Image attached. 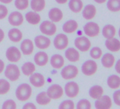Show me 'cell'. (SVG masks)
<instances>
[{
	"mask_svg": "<svg viewBox=\"0 0 120 109\" xmlns=\"http://www.w3.org/2000/svg\"><path fill=\"white\" fill-rule=\"evenodd\" d=\"M23 109H36L37 107L33 103H27L23 106Z\"/></svg>",
	"mask_w": 120,
	"mask_h": 109,
	"instance_id": "7bdbcfd3",
	"label": "cell"
},
{
	"mask_svg": "<svg viewBox=\"0 0 120 109\" xmlns=\"http://www.w3.org/2000/svg\"><path fill=\"white\" fill-rule=\"evenodd\" d=\"M21 50L25 55H30L34 51V44L30 39H25L21 43Z\"/></svg>",
	"mask_w": 120,
	"mask_h": 109,
	"instance_id": "e0dca14e",
	"label": "cell"
},
{
	"mask_svg": "<svg viewBox=\"0 0 120 109\" xmlns=\"http://www.w3.org/2000/svg\"><path fill=\"white\" fill-rule=\"evenodd\" d=\"M102 55V51L99 47H93L90 51V56L94 60H98L101 58Z\"/></svg>",
	"mask_w": 120,
	"mask_h": 109,
	"instance_id": "8d00e7d4",
	"label": "cell"
},
{
	"mask_svg": "<svg viewBox=\"0 0 120 109\" xmlns=\"http://www.w3.org/2000/svg\"><path fill=\"white\" fill-rule=\"evenodd\" d=\"M89 96L93 99H98L103 95L104 90L100 85H94L89 89Z\"/></svg>",
	"mask_w": 120,
	"mask_h": 109,
	"instance_id": "83f0119b",
	"label": "cell"
},
{
	"mask_svg": "<svg viewBox=\"0 0 120 109\" xmlns=\"http://www.w3.org/2000/svg\"><path fill=\"white\" fill-rule=\"evenodd\" d=\"M11 88L10 83L4 79H0V95L7 94Z\"/></svg>",
	"mask_w": 120,
	"mask_h": 109,
	"instance_id": "e575fe53",
	"label": "cell"
},
{
	"mask_svg": "<svg viewBox=\"0 0 120 109\" xmlns=\"http://www.w3.org/2000/svg\"><path fill=\"white\" fill-rule=\"evenodd\" d=\"M4 75L9 80L16 82L19 79L21 72L17 65L14 64H9L4 69Z\"/></svg>",
	"mask_w": 120,
	"mask_h": 109,
	"instance_id": "7a4b0ae2",
	"label": "cell"
},
{
	"mask_svg": "<svg viewBox=\"0 0 120 109\" xmlns=\"http://www.w3.org/2000/svg\"><path fill=\"white\" fill-rule=\"evenodd\" d=\"M47 93L51 99L56 100V99L61 98L63 96L64 93V91L63 88L59 84H54L51 85L47 89Z\"/></svg>",
	"mask_w": 120,
	"mask_h": 109,
	"instance_id": "277c9868",
	"label": "cell"
},
{
	"mask_svg": "<svg viewBox=\"0 0 120 109\" xmlns=\"http://www.w3.org/2000/svg\"><path fill=\"white\" fill-rule=\"evenodd\" d=\"M105 47L112 52H116L120 50V41L114 38H108L105 41Z\"/></svg>",
	"mask_w": 120,
	"mask_h": 109,
	"instance_id": "7402d4cb",
	"label": "cell"
},
{
	"mask_svg": "<svg viewBox=\"0 0 120 109\" xmlns=\"http://www.w3.org/2000/svg\"><path fill=\"white\" fill-rule=\"evenodd\" d=\"M32 88L27 83H23L19 85L16 90V96L20 101H28L32 95Z\"/></svg>",
	"mask_w": 120,
	"mask_h": 109,
	"instance_id": "6da1fadb",
	"label": "cell"
},
{
	"mask_svg": "<svg viewBox=\"0 0 120 109\" xmlns=\"http://www.w3.org/2000/svg\"><path fill=\"white\" fill-rule=\"evenodd\" d=\"M83 31L88 37H96L100 34V28L98 23L95 22H88L83 26Z\"/></svg>",
	"mask_w": 120,
	"mask_h": 109,
	"instance_id": "9c48e42d",
	"label": "cell"
},
{
	"mask_svg": "<svg viewBox=\"0 0 120 109\" xmlns=\"http://www.w3.org/2000/svg\"><path fill=\"white\" fill-rule=\"evenodd\" d=\"M75 47L81 52H85L90 50L91 47V43L90 40L86 36H80L74 40Z\"/></svg>",
	"mask_w": 120,
	"mask_h": 109,
	"instance_id": "ba28073f",
	"label": "cell"
},
{
	"mask_svg": "<svg viewBox=\"0 0 120 109\" xmlns=\"http://www.w3.org/2000/svg\"><path fill=\"white\" fill-rule=\"evenodd\" d=\"M55 1L59 4H64L69 1V0H55Z\"/></svg>",
	"mask_w": 120,
	"mask_h": 109,
	"instance_id": "7dc6e473",
	"label": "cell"
},
{
	"mask_svg": "<svg viewBox=\"0 0 120 109\" xmlns=\"http://www.w3.org/2000/svg\"><path fill=\"white\" fill-rule=\"evenodd\" d=\"M49 19L51 21L54 23H57L62 21L64 16L62 11L59 8H52L49 10L48 13Z\"/></svg>",
	"mask_w": 120,
	"mask_h": 109,
	"instance_id": "d6986e66",
	"label": "cell"
},
{
	"mask_svg": "<svg viewBox=\"0 0 120 109\" xmlns=\"http://www.w3.org/2000/svg\"><path fill=\"white\" fill-rule=\"evenodd\" d=\"M14 5L19 10H25L29 7V0H15Z\"/></svg>",
	"mask_w": 120,
	"mask_h": 109,
	"instance_id": "d590c367",
	"label": "cell"
},
{
	"mask_svg": "<svg viewBox=\"0 0 120 109\" xmlns=\"http://www.w3.org/2000/svg\"><path fill=\"white\" fill-rule=\"evenodd\" d=\"M107 83L108 86L112 89H117L120 87V77L115 74L108 77Z\"/></svg>",
	"mask_w": 120,
	"mask_h": 109,
	"instance_id": "f1b7e54d",
	"label": "cell"
},
{
	"mask_svg": "<svg viewBox=\"0 0 120 109\" xmlns=\"http://www.w3.org/2000/svg\"><path fill=\"white\" fill-rule=\"evenodd\" d=\"M40 32L46 35H54L56 32V26L51 21H44L40 25Z\"/></svg>",
	"mask_w": 120,
	"mask_h": 109,
	"instance_id": "5b68a950",
	"label": "cell"
},
{
	"mask_svg": "<svg viewBox=\"0 0 120 109\" xmlns=\"http://www.w3.org/2000/svg\"><path fill=\"white\" fill-rule=\"evenodd\" d=\"M98 65L93 60H88L81 66V72L86 76H92L96 73Z\"/></svg>",
	"mask_w": 120,
	"mask_h": 109,
	"instance_id": "8992f818",
	"label": "cell"
},
{
	"mask_svg": "<svg viewBox=\"0 0 120 109\" xmlns=\"http://www.w3.org/2000/svg\"><path fill=\"white\" fill-rule=\"evenodd\" d=\"M49 61L48 54L44 52H38L34 56V62L39 67H44L45 66Z\"/></svg>",
	"mask_w": 120,
	"mask_h": 109,
	"instance_id": "2e32d148",
	"label": "cell"
},
{
	"mask_svg": "<svg viewBox=\"0 0 120 109\" xmlns=\"http://www.w3.org/2000/svg\"><path fill=\"white\" fill-rule=\"evenodd\" d=\"M97 13L96 7L93 4H87L83 7L82 16L86 20H91L94 19Z\"/></svg>",
	"mask_w": 120,
	"mask_h": 109,
	"instance_id": "ffe728a7",
	"label": "cell"
},
{
	"mask_svg": "<svg viewBox=\"0 0 120 109\" xmlns=\"http://www.w3.org/2000/svg\"><path fill=\"white\" fill-rule=\"evenodd\" d=\"M113 100L116 105L120 106V90H116L114 92Z\"/></svg>",
	"mask_w": 120,
	"mask_h": 109,
	"instance_id": "b9f144b4",
	"label": "cell"
},
{
	"mask_svg": "<svg viewBox=\"0 0 120 109\" xmlns=\"http://www.w3.org/2000/svg\"><path fill=\"white\" fill-rule=\"evenodd\" d=\"M112 106V101L111 98L107 96H102L96 99L95 102V107L97 109H109Z\"/></svg>",
	"mask_w": 120,
	"mask_h": 109,
	"instance_id": "7c38bea8",
	"label": "cell"
},
{
	"mask_svg": "<svg viewBox=\"0 0 120 109\" xmlns=\"http://www.w3.org/2000/svg\"><path fill=\"white\" fill-rule=\"evenodd\" d=\"M101 63L105 68H111L115 64V58L111 53H105L101 58Z\"/></svg>",
	"mask_w": 120,
	"mask_h": 109,
	"instance_id": "cb8c5ba5",
	"label": "cell"
},
{
	"mask_svg": "<svg viewBox=\"0 0 120 109\" xmlns=\"http://www.w3.org/2000/svg\"><path fill=\"white\" fill-rule=\"evenodd\" d=\"M114 65H115V70H116V72L118 74H120V59H119L116 61V64H114Z\"/></svg>",
	"mask_w": 120,
	"mask_h": 109,
	"instance_id": "ee69618b",
	"label": "cell"
},
{
	"mask_svg": "<svg viewBox=\"0 0 120 109\" xmlns=\"http://www.w3.org/2000/svg\"><path fill=\"white\" fill-rule=\"evenodd\" d=\"M5 69V64L2 60L0 59V74H2Z\"/></svg>",
	"mask_w": 120,
	"mask_h": 109,
	"instance_id": "f6af8a7d",
	"label": "cell"
},
{
	"mask_svg": "<svg viewBox=\"0 0 120 109\" xmlns=\"http://www.w3.org/2000/svg\"><path fill=\"white\" fill-rule=\"evenodd\" d=\"M65 58L71 62H76L80 60V53L74 47H69L65 52Z\"/></svg>",
	"mask_w": 120,
	"mask_h": 109,
	"instance_id": "44dd1931",
	"label": "cell"
},
{
	"mask_svg": "<svg viewBox=\"0 0 120 109\" xmlns=\"http://www.w3.org/2000/svg\"><path fill=\"white\" fill-rule=\"evenodd\" d=\"M64 93L66 95L71 98H76L79 93V84L75 82H69L66 84L64 86Z\"/></svg>",
	"mask_w": 120,
	"mask_h": 109,
	"instance_id": "30bf717a",
	"label": "cell"
},
{
	"mask_svg": "<svg viewBox=\"0 0 120 109\" xmlns=\"http://www.w3.org/2000/svg\"><path fill=\"white\" fill-rule=\"evenodd\" d=\"M107 7L112 12H120V0H108Z\"/></svg>",
	"mask_w": 120,
	"mask_h": 109,
	"instance_id": "836d02e7",
	"label": "cell"
},
{
	"mask_svg": "<svg viewBox=\"0 0 120 109\" xmlns=\"http://www.w3.org/2000/svg\"><path fill=\"white\" fill-rule=\"evenodd\" d=\"M79 74V69L76 66L69 65L64 67L61 71V76L65 80H70L76 78Z\"/></svg>",
	"mask_w": 120,
	"mask_h": 109,
	"instance_id": "3957f363",
	"label": "cell"
},
{
	"mask_svg": "<svg viewBox=\"0 0 120 109\" xmlns=\"http://www.w3.org/2000/svg\"><path fill=\"white\" fill-rule=\"evenodd\" d=\"M35 45L40 50L47 49L51 45V40L45 35H37L35 38Z\"/></svg>",
	"mask_w": 120,
	"mask_h": 109,
	"instance_id": "9a60e30c",
	"label": "cell"
},
{
	"mask_svg": "<svg viewBox=\"0 0 120 109\" xmlns=\"http://www.w3.org/2000/svg\"><path fill=\"white\" fill-rule=\"evenodd\" d=\"M0 2L3 4H10L11 2H13V0H0Z\"/></svg>",
	"mask_w": 120,
	"mask_h": 109,
	"instance_id": "c3c4849f",
	"label": "cell"
},
{
	"mask_svg": "<svg viewBox=\"0 0 120 109\" xmlns=\"http://www.w3.org/2000/svg\"><path fill=\"white\" fill-rule=\"evenodd\" d=\"M69 38L67 35L63 33H59L54 39V46L56 50H63L69 45Z\"/></svg>",
	"mask_w": 120,
	"mask_h": 109,
	"instance_id": "52a82bcc",
	"label": "cell"
},
{
	"mask_svg": "<svg viewBox=\"0 0 120 109\" xmlns=\"http://www.w3.org/2000/svg\"><path fill=\"white\" fill-rule=\"evenodd\" d=\"M4 36H5V34H4V31L2 28H0V43H2L3 41V40L4 39Z\"/></svg>",
	"mask_w": 120,
	"mask_h": 109,
	"instance_id": "bcb514c9",
	"label": "cell"
},
{
	"mask_svg": "<svg viewBox=\"0 0 120 109\" xmlns=\"http://www.w3.org/2000/svg\"><path fill=\"white\" fill-rule=\"evenodd\" d=\"M92 107L90 102L88 99H81L77 105H76V108L77 109H90Z\"/></svg>",
	"mask_w": 120,
	"mask_h": 109,
	"instance_id": "74e56055",
	"label": "cell"
},
{
	"mask_svg": "<svg viewBox=\"0 0 120 109\" xmlns=\"http://www.w3.org/2000/svg\"><path fill=\"white\" fill-rule=\"evenodd\" d=\"M59 109H74L75 105L72 100H65L59 105Z\"/></svg>",
	"mask_w": 120,
	"mask_h": 109,
	"instance_id": "f35d334b",
	"label": "cell"
},
{
	"mask_svg": "<svg viewBox=\"0 0 120 109\" xmlns=\"http://www.w3.org/2000/svg\"><path fill=\"white\" fill-rule=\"evenodd\" d=\"M6 57L9 62L16 63L21 60V52L16 47H9L6 51Z\"/></svg>",
	"mask_w": 120,
	"mask_h": 109,
	"instance_id": "8fae6325",
	"label": "cell"
},
{
	"mask_svg": "<svg viewBox=\"0 0 120 109\" xmlns=\"http://www.w3.org/2000/svg\"><path fill=\"white\" fill-rule=\"evenodd\" d=\"M94 2H95L98 3V4H101L105 3V2H107V0H94Z\"/></svg>",
	"mask_w": 120,
	"mask_h": 109,
	"instance_id": "681fc988",
	"label": "cell"
},
{
	"mask_svg": "<svg viewBox=\"0 0 120 109\" xmlns=\"http://www.w3.org/2000/svg\"><path fill=\"white\" fill-rule=\"evenodd\" d=\"M2 109H16V103L12 99H8L4 102L2 106Z\"/></svg>",
	"mask_w": 120,
	"mask_h": 109,
	"instance_id": "ab89813d",
	"label": "cell"
},
{
	"mask_svg": "<svg viewBox=\"0 0 120 109\" xmlns=\"http://www.w3.org/2000/svg\"><path fill=\"white\" fill-rule=\"evenodd\" d=\"M69 8L72 12L78 14L82 11L83 8V3L81 0H69Z\"/></svg>",
	"mask_w": 120,
	"mask_h": 109,
	"instance_id": "4316f807",
	"label": "cell"
},
{
	"mask_svg": "<svg viewBox=\"0 0 120 109\" xmlns=\"http://www.w3.org/2000/svg\"><path fill=\"white\" fill-rule=\"evenodd\" d=\"M51 66L56 70L62 69L64 65V59L59 54H54L51 57L50 59Z\"/></svg>",
	"mask_w": 120,
	"mask_h": 109,
	"instance_id": "ac0fdd59",
	"label": "cell"
},
{
	"mask_svg": "<svg viewBox=\"0 0 120 109\" xmlns=\"http://www.w3.org/2000/svg\"><path fill=\"white\" fill-rule=\"evenodd\" d=\"M35 70H36L35 65L33 62H27L24 63L21 67L22 72L26 77L30 76L33 73L35 72Z\"/></svg>",
	"mask_w": 120,
	"mask_h": 109,
	"instance_id": "d6a6232c",
	"label": "cell"
},
{
	"mask_svg": "<svg viewBox=\"0 0 120 109\" xmlns=\"http://www.w3.org/2000/svg\"><path fill=\"white\" fill-rule=\"evenodd\" d=\"M79 28V24L76 21L70 19L67 21H66L62 26V30L64 32L67 33H73Z\"/></svg>",
	"mask_w": 120,
	"mask_h": 109,
	"instance_id": "603a6c76",
	"label": "cell"
},
{
	"mask_svg": "<svg viewBox=\"0 0 120 109\" xmlns=\"http://www.w3.org/2000/svg\"><path fill=\"white\" fill-rule=\"evenodd\" d=\"M8 37L11 41H12L14 43H19L22 40L23 33L19 29H18L16 28H14L9 31Z\"/></svg>",
	"mask_w": 120,
	"mask_h": 109,
	"instance_id": "d4e9b609",
	"label": "cell"
},
{
	"mask_svg": "<svg viewBox=\"0 0 120 109\" xmlns=\"http://www.w3.org/2000/svg\"><path fill=\"white\" fill-rule=\"evenodd\" d=\"M102 33L104 38L107 39L112 38H114L116 35V28L114 26L111 24H107L103 27Z\"/></svg>",
	"mask_w": 120,
	"mask_h": 109,
	"instance_id": "4dcf8cb0",
	"label": "cell"
},
{
	"mask_svg": "<svg viewBox=\"0 0 120 109\" xmlns=\"http://www.w3.org/2000/svg\"><path fill=\"white\" fill-rule=\"evenodd\" d=\"M9 11L6 6L3 4H0V20L4 19L8 15Z\"/></svg>",
	"mask_w": 120,
	"mask_h": 109,
	"instance_id": "60d3db41",
	"label": "cell"
},
{
	"mask_svg": "<svg viewBox=\"0 0 120 109\" xmlns=\"http://www.w3.org/2000/svg\"><path fill=\"white\" fill-rule=\"evenodd\" d=\"M30 5L33 11L40 12L45 8L46 2L45 0H31Z\"/></svg>",
	"mask_w": 120,
	"mask_h": 109,
	"instance_id": "f546056e",
	"label": "cell"
},
{
	"mask_svg": "<svg viewBox=\"0 0 120 109\" xmlns=\"http://www.w3.org/2000/svg\"><path fill=\"white\" fill-rule=\"evenodd\" d=\"M29 79H30V84L36 88L42 87L45 84V79L44 76L42 74L38 73V72L33 73L30 76Z\"/></svg>",
	"mask_w": 120,
	"mask_h": 109,
	"instance_id": "5bb4252c",
	"label": "cell"
},
{
	"mask_svg": "<svg viewBox=\"0 0 120 109\" xmlns=\"http://www.w3.org/2000/svg\"><path fill=\"white\" fill-rule=\"evenodd\" d=\"M26 20L31 25H37L40 22L41 16L37 12L33 11V12H28L25 15Z\"/></svg>",
	"mask_w": 120,
	"mask_h": 109,
	"instance_id": "484cf974",
	"label": "cell"
},
{
	"mask_svg": "<svg viewBox=\"0 0 120 109\" xmlns=\"http://www.w3.org/2000/svg\"><path fill=\"white\" fill-rule=\"evenodd\" d=\"M8 21L10 25L15 27H18L23 24L24 21V19L21 13L15 11L10 14V15L9 16Z\"/></svg>",
	"mask_w": 120,
	"mask_h": 109,
	"instance_id": "4fadbf2b",
	"label": "cell"
},
{
	"mask_svg": "<svg viewBox=\"0 0 120 109\" xmlns=\"http://www.w3.org/2000/svg\"><path fill=\"white\" fill-rule=\"evenodd\" d=\"M118 34H119V38H120V28H119V32H118Z\"/></svg>",
	"mask_w": 120,
	"mask_h": 109,
	"instance_id": "f907efd6",
	"label": "cell"
},
{
	"mask_svg": "<svg viewBox=\"0 0 120 109\" xmlns=\"http://www.w3.org/2000/svg\"><path fill=\"white\" fill-rule=\"evenodd\" d=\"M51 100L52 99L48 96L47 92H45V91H42V92L39 93L35 98V101H36L37 103H38L40 105H48L49 103H50Z\"/></svg>",
	"mask_w": 120,
	"mask_h": 109,
	"instance_id": "1f68e13d",
	"label": "cell"
}]
</instances>
